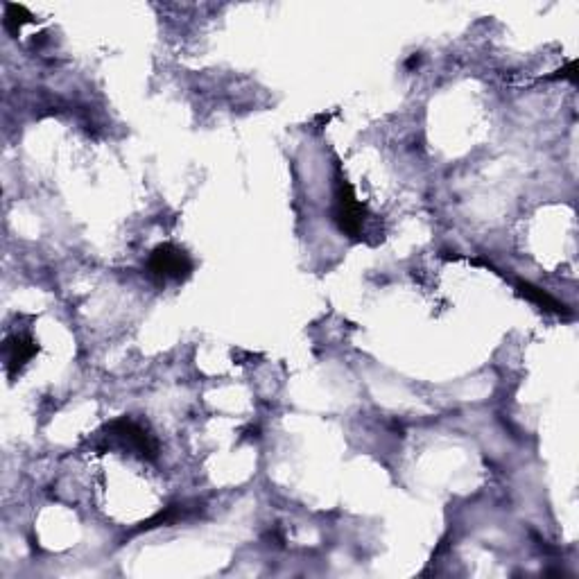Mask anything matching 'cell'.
<instances>
[{
  "instance_id": "1",
  "label": "cell",
  "mask_w": 579,
  "mask_h": 579,
  "mask_svg": "<svg viewBox=\"0 0 579 579\" xmlns=\"http://www.w3.org/2000/svg\"><path fill=\"white\" fill-rule=\"evenodd\" d=\"M107 437L118 439V442L125 444L129 451L141 455L143 460H148V462L157 460V455H159L157 439H154L150 432L134 419L120 417L116 421H111L107 426Z\"/></svg>"
},
{
  "instance_id": "2",
  "label": "cell",
  "mask_w": 579,
  "mask_h": 579,
  "mask_svg": "<svg viewBox=\"0 0 579 579\" xmlns=\"http://www.w3.org/2000/svg\"><path fill=\"white\" fill-rule=\"evenodd\" d=\"M148 270L152 276H157L161 281H184L186 276L193 272V261L190 256L179 249L177 245H159L150 254Z\"/></svg>"
},
{
  "instance_id": "3",
  "label": "cell",
  "mask_w": 579,
  "mask_h": 579,
  "mask_svg": "<svg viewBox=\"0 0 579 579\" xmlns=\"http://www.w3.org/2000/svg\"><path fill=\"white\" fill-rule=\"evenodd\" d=\"M333 215H335V222L342 233H347V236H351V238L360 236L362 227H365V215L367 213H365V206L356 200L351 186L344 179L337 181Z\"/></svg>"
},
{
  "instance_id": "4",
  "label": "cell",
  "mask_w": 579,
  "mask_h": 579,
  "mask_svg": "<svg viewBox=\"0 0 579 579\" xmlns=\"http://www.w3.org/2000/svg\"><path fill=\"white\" fill-rule=\"evenodd\" d=\"M34 353H37V342L28 335H16L14 340L5 342V356H7V367L16 369L23 367Z\"/></svg>"
},
{
  "instance_id": "5",
  "label": "cell",
  "mask_w": 579,
  "mask_h": 579,
  "mask_svg": "<svg viewBox=\"0 0 579 579\" xmlns=\"http://www.w3.org/2000/svg\"><path fill=\"white\" fill-rule=\"evenodd\" d=\"M516 288H518V295H523L525 299H530L532 304H537L541 308L550 310V313H557V315L568 313L564 304H559L555 297L548 295V292L543 290V288H539V285H534L530 281H518Z\"/></svg>"
}]
</instances>
